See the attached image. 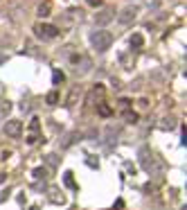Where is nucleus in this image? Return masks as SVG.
Here are the masks:
<instances>
[{
    "instance_id": "nucleus-1",
    "label": "nucleus",
    "mask_w": 187,
    "mask_h": 210,
    "mask_svg": "<svg viewBox=\"0 0 187 210\" xmlns=\"http://www.w3.org/2000/svg\"><path fill=\"white\" fill-rule=\"evenodd\" d=\"M140 160H142V170H144L146 174H151L156 181L162 176V165H160V160L153 158L149 149H144V147L140 149Z\"/></svg>"
},
{
    "instance_id": "nucleus-2",
    "label": "nucleus",
    "mask_w": 187,
    "mask_h": 210,
    "mask_svg": "<svg viewBox=\"0 0 187 210\" xmlns=\"http://www.w3.org/2000/svg\"><path fill=\"white\" fill-rule=\"evenodd\" d=\"M111 43H113V34L106 32V30H99V32H93V34H90V45H93L97 52L108 50Z\"/></svg>"
},
{
    "instance_id": "nucleus-3",
    "label": "nucleus",
    "mask_w": 187,
    "mask_h": 210,
    "mask_svg": "<svg viewBox=\"0 0 187 210\" xmlns=\"http://www.w3.org/2000/svg\"><path fill=\"white\" fill-rule=\"evenodd\" d=\"M34 34L45 39V41H50V39L59 36V30H56L54 25H48V23H36V25H34Z\"/></svg>"
},
{
    "instance_id": "nucleus-4",
    "label": "nucleus",
    "mask_w": 187,
    "mask_h": 210,
    "mask_svg": "<svg viewBox=\"0 0 187 210\" xmlns=\"http://www.w3.org/2000/svg\"><path fill=\"white\" fill-rule=\"evenodd\" d=\"M5 133L11 136V138H18L20 133H23V124H20L18 120H9L7 124H5Z\"/></svg>"
},
{
    "instance_id": "nucleus-5",
    "label": "nucleus",
    "mask_w": 187,
    "mask_h": 210,
    "mask_svg": "<svg viewBox=\"0 0 187 210\" xmlns=\"http://www.w3.org/2000/svg\"><path fill=\"white\" fill-rule=\"evenodd\" d=\"M113 16H115L113 9H104V11H99V14L95 16V23H97L99 27H104V25H108V23L113 20Z\"/></svg>"
},
{
    "instance_id": "nucleus-6",
    "label": "nucleus",
    "mask_w": 187,
    "mask_h": 210,
    "mask_svg": "<svg viewBox=\"0 0 187 210\" xmlns=\"http://www.w3.org/2000/svg\"><path fill=\"white\" fill-rule=\"evenodd\" d=\"M135 20V7H126V9H122V14H120V23L122 25H126V23H133Z\"/></svg>"
},
{
    "instance_id": "nucleus-7",
    "label": "nucleus",
    "mask_w": 187,
    "mask_h": 210,
    "mask_svg": "<svg viewBox=\"0 0 187 210\" xmlns=\"http://www.w3.org/2000/svg\"><path fill=\"white\" fill-rule=\"evenodd\" d=\"M129 45H131L133 50H140V48L144 45V39H142V34H138V32H135V34H131V39H129Z\"/></svg>"
},
{
    "instance_id": "nucleus-8",
    "label": "nucleus",
    "mask_w": 187,
    "mask_h": 210,
    "mask_svg": "<svg viewBox=\"0 0 187 210\" xmlns=\"http://www.w3.org/2000/svg\"><path fill=\"white\" fill-rule=\"evenodd\" d=\"M104 93H106V90H104V86H101V84H95V88H93V93H90L88 102H93V100H95V102H99L101 97H104Z\"/></svg>"
},
{
    "instance_id": "nucleus-9",
    "label": "nucleus",
    "mask_w": 187,
    "mask_h": 210,
    "mask_svg": "<svg viewBox=\"0 0 187 210\" xmlns=\"http://www.w3.org/2000/svg\"><path fill=\"white\" fill-rule=\"evenodd\" d=\"M50 11H52V2H50V0H43V2L38 5V18H45Z\"/></svg>"
},
{
    "instance_id": "nucleus-10",
    "label": "nucleus",
    "mask_w": 187,
    "mask_h": 210,
    "mask_svg": "<svg viewBox=\"0 0 187 210\" xmlns=\"http://www.w3.org/2000/svg\"><path fill=\"white\" fill-rule=\"evenodd\" d=\"M50 201H52V203H56V206H61V203H65V197L63 194H61V192L59 190H50Z\"/></svg>"
},
{
    "instance_id": "nucleus-11",
    "label": "nucleus",
    "mask_w": 187,
    "mask_h": 210,
    "mask_svg": "<svg viewBox=\"0 0 187 210\" xmlns=\"http://www.w3.org/2000/svg\"><path fill=\"white\" fill-rule=\"evenodd\" d=\"M174 124H176V118H171V115H167V118L160 120V129H174Z\"/></svg>"
},
{
    "instance_id": "nucleus-12",
    "label": "nucleus",
    "mask_w": 187,
    "mask_h": 210,
    "mask_svg": "<svg viewBox=\"0 0 187 210\" xmlns=\"http://www.w3.org/2000/svg\"><path fill=\"white\" fill-rule=\"evenodd\" d=\"M63 185H65V188H70V190H77V185H75V176H72V172H65V174H63Z\"/></svg>"
},
{
    "instance_id": "nucleus-13",
    "label": "nucleus",
    "mask_w": 187,
    "mask_h": 210,
    "mask_svg": "<svg viewBox=\"0 0 187 210\" xmlns=\"http://www.w3.org/2000/svg\"><path fill=\"white\" fill-rule=\"evenodd\" d=\"M79 97H81V90H79V88H75V90L70 93V97H68V106L77 104V102H79Z\"/></svg>"
},
{
    "instance_id": "nucleus-14",
    "label": "nucleus",
    "mask_w": 187,
    "mask_h": 210,
    "mask_svg": "<svg viewBox=\"0 0 187 210\" xmlns=\"http://www.w3.org/2000/svg\"><path fill=\"white\" fill-rule=\"evenodd\" d=\"M45 102L54 106V104L59 102V90H50V93H48V97H45Z\"/></svg>"
},
{
    "instance_id": "nucleus-15",
    "label": "nucleus",
    "mask_w": 187,
    "mask_h": 210,
    "mask_svg": "<svg viewBox=\"0 0 187 210\" xmlns=\"http://www.w3.org/2000/svg\"><path fill=\"white\" fill-rule=\"evenodd\" d=\"M99 115H101V118H111V115H113V109H108L106 104H99Z\"/></svg>"
},
{
    "instance_id": "nucleus-16",
    "label": "nucleus",
    "mask_w": 187,
    "mask_h": 210,
    "mask_svg": "<svg viewBox=\"0 0 187 210\" xmlns=\"http://www.w3.org/2000/svg\"><path fill=\"white\" fill-rule=\"evenodd\" d=\"M38 129H41V120H38L36 115H34V118H32V122H30V131H32V133H36Z\"/></svg>"
},
{
    "instance_id": "nucleus-17",
    "label": "nucleus",
    "mask_w": 187,
    "mask_h": 210,
    "mask_svg": "<svg viewBox=\"0 0 187 210\" xmlns=\"http://www.w3.org/2000/svg\"><path fill=\"white\" fill-rule=\"evenodd\" d=\"M86 163H88V167H93V170H97V167H99V158H97V156H88Z\"/></svg>"
},
{
    "instance_id": "nucleus-18",
    "label": "nucleus",
    "mask_w": 187,
    "mask_h": 210,
    "mask_svg": "<svg viewBox=\"0 0 187 210\" xmlns=\"http://www.w3.org/2000/svg\"><path fill=\"white\" fill-rule=\"evenodd\" d=\"M124 120L126 122H138V115H135L133 111H126V113H124Z\"/></svg>"
},
{
    "instance_id": "nucleus-19",
    "label": "nucleus",
    "mask_w": 187,
    "mask_h": 210,
    "mask_svg": "<svg viewBox=\"0 0 187 210\" xmlns=\"http://www.w3.org/2000/svg\"><path fill=\"white\" fill-rule=\"evenodd\" d=\"M52 81H54V84H61V81H63V75H61V70H54Z\"/></svg>"
},
{
    "instance_id": "nucleus-20",
    "label": "nucleus",
    "mask_w": 187,
    "mask_h": 210,
    "mask_svg": "<svg viewBox=\"0 0 187 210\" xmlns=\"http://www.w3.org/2000/svg\"><path fill=\"white\" fill-rule=\"evenodd\" d=\"M32 174H34V179H43L45 176V167H36Z\"/></svg>"
},
{
    "instance_id": "nucleus-21",
    "label": "nucleus",
    "mask_w": 187,
    "mask_h": 210,
    "mask_svg": "<svg viewBox=\"0 0 187 210\" xmlns=\"http://www.w3.org/2000/svg\"><path fill=\"white\" fill-rule=\"evenodd\" d=\"M86 5H90V7H101L104 0H86Z\"/></svg>"
},
{
    "instance_id": "nucleus-22",
    "label": "nucleus",
    "mask_w": 187,
    "mask_h": 210,
    "mask_svg": "<svg viewBox=\"0 0 187 210\" xmlns=\"http://www.w3.org/2000/svg\"><path fill=\"white\" fill-rule=\"evenodd\" d=\"M180 145H183V147L187 145V133H185V124H183V136H180Z\"/></svg>"
},
{
    "instance_id": "nucleus-23",
    "label": "nucleus",
    "mask_w": 187,
    "mask_h": 210,
    "mask_svg": "<svg viewBox=\"0 0 187 210\" xmlns=\"http://www.w3.org/2000/svg\"><path fill=\"white\" fill-rule=\"evenodd\" d=\"M122 208H124V201H122V199H117V201H115V206H113V210H122Z\"/></svg>"
},
{
    "instance_id": "nucleus-24",
    "label": "nucleus",
    "mask_w": 187,
    "mask_h": 210,
    "mask_svg": "<svg viewBox=\"0 0 187 210\" xmlns=\"http://www.w3.org/2000/svg\"><path fill=\"white\" fill-rule=\"evenodd\" d=\"M16 199H18V203H20V206H25V194H23V192H20L18 197H16Z\"/></svg>"
},
{
    "instance_id": "nucleus-25",
    "label": "nucleus",
    "mask_w": 187,
    "mask_h": 210,
    "mask_svg": "<svg viewBox=\"0 0 187 210\" xmlns=\"http://www.w3.org/2000/svg\"><path fill=\"white\" fill-rule=\"evenodd\" d=\"M34 142H36V136H34V133H32V136H27V145H34Z\"/></svg>"
},
{
    "instance_id": "nucleus-26",
    "label": "nucleus",
    "mask_w": 187,
    "mask_h": 210,
    "mask_svg": "<svg viewBox=\"0 0 187 210\" xmlns=\"http://www.w3.org/2000/svg\"><path fill=\"white\" fill-rule=\"evenodd\" d=\"M7 194H9V190H5V192H2V194H0V203H2V201H5V197H7Z\"/></svg>"
},
{
    "instance_id": "nucleus-27",
    "label": "nucleus",
    "mask_w": 187,
    "mask_h": 210,
    "mask_svg": "<svg viewBox=\"0 0 187 210\" xmlns=\"http://www.w3.org/2000/svg\"><path fill=\"white\" fill-rule=\"evenodd\" d=\"M5 181H7V174H0V185H2Z\"/></svg>"
},
{
    "instance_id": "nucleus-28",
    "label": "nucleus",
    "mask_w": 187,
    "mask_h": 210,
    "mask_svg": "<svg viewBox=\"0 0 187 210\" xmlns=\"http://www.w3.org/2000/svg\"><path fill=\"white\" fill-rule=\"evenodd\" d=\"M30 210H38V206H32V208H30Z\"/></svg>"
}]
</instances>
